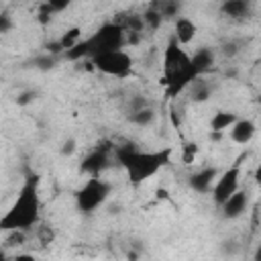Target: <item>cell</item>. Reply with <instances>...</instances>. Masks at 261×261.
I'll return each mask as SVG.
<instances>
[{
	"label": "cell",
	"mask_w": 261,
	"mask_h": 261,
	"mask_svg": "<svg viewBox=\"0 0 261 261\" xmlns=\"http://www.w3.org/2000/svg\"><path fill=\"white\" fill-rule=\"evenodd\" d=\"M41 220V198H39V177L37 175H27L22 188L18 190L16 200L4 212L0 218V230L4 232H27L35 228Z\"/></svg>",
	"instance_id": "cell-1"
},
{
	"label": "cell",
	"mask_w": 261,
	"mask_h": 261,
	"mask_svg": "<svg viewBox=\"0 0 261 261\" xmlns=\"http://www.w3.org/2000/svg\"><path fill=\"white\" fill-rule=\"evenodd\" d=\"M114 159L120 163L133 184H143L145 179L153 177L163 165L171 159V149H159V151H141L137 145L126 143L114 147Z\"/></svg>",
	"instance_id": "cell-2"
},
{
	"label": "cell",
	"mask_w": 261,
	"mask_h": 261,
	"mask_svg": "<svg viewBox=\"0 0 261 261\" xmlns=\"http://www.w3.org/2000/svg\"><path fill=\"white\" fill-rule=\"evenodd\" d=\"M194 80H198V75L192 67V55H188L181 45L171 39L163 51V82L167 86V94L171 98L177 96L190 88Z\"/></svg>",
	"instance_id": "cell-3"
},
{
	"label": "cell",
	"mask_w": 261,
	"mask_h": 261,
	"mask_svg": "<svg viewBox=\"0 0 261 261\" xmlns=\"http://www.w3.org/2000/svg\"><path fill=\"white\" fill-rule=\"evenodd\" d=\"M124 45H126L124 24L122 22H104L94 35H90L80 45H75L71 51H67L65 53V59H69V61H80L84 57L92 59L96 55L122 49Z\"/></svg>",
	"instance_id": "cell-4"
},
{
	"label": "cell",
	"mask_w": 261,
	"mask_h": 261,
	"mask_svg": "<svg viewBox=\"0 0 261 261\" xmlns=\"http://www.w3.org/2000/svg\"><path fill=\"white\" fill-rule=\"evenodd\" d=\"M112 186L104 181L102 177H88L82 188L75 192V208L82 214H92L96 212L110 196Z\"/></svg>",
	"instance_id": "cell-5"
},
{
	"label": "cell",
	"mask_w": 261,
	"mask_h": 261,
	"mask_svg": "<svg viewBox=\"0 0 261 261\" xmlns=\"http://www.w3.org/2000/svg\"><path fill=\"white\" fill-rule=\"evenodd\" d=\"M90 61L100 73L110 75V77L122 80V77H128L133 73V57L124 49H116V51H108V53L96 55Z\"/></svg>",
	"instance_id": "cell-6"
},
{
	"label": "cell",
	"mask_w": 261,
	"mask_h": 261,
	"mask_svg": "<svg viewBox=\"0 0 261 261\" xmlns=\"http://www.w3.org/2000/svg\"><path fill=\"white\" fill-rule=\"evenodd\" d=\"M241 190V167L232 165L226 171H222L212 188V200L216 206H222L234 192Z\"/></svg>",
	"instance_id": "cell-7"
},
{
	"label": "cell",
	"mask_w": 261,
	"mask_h": 261,
	"mask_svg": "<svg viewBox=\"0 0 261 261\" xmlns=\"http://www.w3.org/2000/svg\"><path fill=\"white\" fill-rule=\"evenodd\" d=\"M114 157V147H96L94 151H90L84 161H82V171L88 173L90 177H100V173L110 165Z\"/></svg>",
	"instance_id": "cell-8"
},
{
	"label": "cell",
	"mask_w": 261,
	"mask_h": 261,
	"mask_svg": "<svg viewBox=\"0 0 261 261\" xmlns=\"http://www.w3.org/2000/svg\"><path fill=\"white\" fill-rule=\"evenodd\" d=\"M247 208H249V192L241 188L239 192H234V194L220 206V214H222V218H226V220H234V218L243 216V214L247 212Z\"/></svg>",
	"instance_id": "cell-9"
},
{
	"label": "cell",
	"mask_w": 261,
	"mask_h": 261,
	"mask_svg": "<svg viewBox=\"0 0 261 261\" xmlns=\"http://www.w3.org/2000/svg\"><path fill=\"white\" fill-rule=\"evenodd\" d=\"M216 179H218V171H216V167H202V169H198L196 173L190 175L188 184H190V188H192L194 192H198V194H206V192H212Z\"/></svg>",
	"instance_id": "cell-10"
},
{
	"label": "cell",
	"mask_w": 261,
	"mask_h": 261,
	"mask_svg": "<svg viewBox=\"0 0 261 261\" xmlns=\"http://www.w3.org/2000/svg\"><path fill=\"white\" fill-rule=\"evenodd\" d=\"M198 35V24L190 16H177L173 22V39L184 47L190 45Z\"/></svg>",
	"instance_id": "cell-11"
},
{
	"label": "cell",
	"mask_w": 261,
	"mask_h": 261,
	"mask_svg": "<svg viewBox=\"0 0 261 261\" xmlns=\"http://www.w3.org/2000/svg\"><path fill=\"white\" fill-rule=\"evenodd\" d=\"M257 133V126L253 120L249 118H239L230 128H228V135H230V141L237 143V145H249L253 141Z\"/></svg>",
	"instance_id": "cell-12"
},
{
	"label": "cell",
	"mask_w": 261,
	"mask_h": 261,
	"mask_svg": "<svg viewBox=\"0 0 261 261\" xmlns=\"http://www.w3.org/2000/svg\"><path fill=\"white\" fill-rule=\"evenodd\" d=\"M214 61H216V55H214V51L210 47H202L192 55V67H194L198 77H202L206 71H210Z\"/></svg>",
	"instance_id": "cell-13"
},
{
	"label": "cell",
	"mask_w": 261,
	"mask_h": 261,
	"mask_svg": "<svg viewBox=\"0 0 261 261\" xmlns=\"http://www.w3.org/2000/svg\"><path fill=\"white\" fill-rule=\"evenodd\" d=\"M220 12L226 16V18H232V20H241L245 16H249L251 12V4L247 0H226L220 4Z\"/></svg>",
	"instance_id": "cell-14"
},
{
	"label": "cell",
	"mask_w": 261,
	"mask_h": 261,
	"mask_svg": "<svg viewBox=\"0 0 261 261\" xmlns=\"http://www.w3.org/2000/svg\"><path fill=\"white\" fill-rule=\"evenodd\" d=\"M237 120H239V116H237L232 110H218V112H214L212 118H210V130H212L214 135H220V133L228 130Z\"/></svg>",
	"instance_id": "cell-15"
},
{
	"label": "cell",
	"mask_w": 261,
	"mask_h": 261,
	"mask_svg": "<svg viewBox=\"0 0 261 261\" xmlns=\"http://www.w3.org/2000/svg\"><path fill=\"white\" fill-rule=\"evenodd\" d=\"M82 41H84V39H82V29H80V27H71V29H67V31L57 39V43H59L63 55H65L67 51H71L75 45H80Z\"/></svg>",
	"instance_id": "cell-16"
},
{
	"label": "cell",
	"mask_w": 261,
	"mask_h": 261,
	"mask_svg": "<svg viewBox=\"0 0 261 261\" xmlns=\"http://www.w3.org/2000/svg\"><path fill=\"white\" fill-rule=\"evenodd\" d=\"M190 92H192V100H194V102H206V100L210 98V94H212V88H210V84H208L206 80L198 77V80L192 82Z\"/></svg>",
	"instance_id": "cell-17"
},
{
	"label": "cell",
	"mask_w": 261,
	"mask_h": 261,
	"mask_svg": "<svg viewBox=\"0 0 261 261\" xmlns=\"http://www.w3.org/2000/svg\"><path fill=\"white\" fill-rule=\"evenodd\" d=\"M155 116H157L155 110H153L151 106H145V108H139V110L130 112V114H128V120H130L133 124H137V126H149V124H153Z\"/></svg>",
	"instance_id": "cell-18"
},
{
	"label": "cell",
	"mask_w": 261,
	"mask_h": 261,
	"mask_svg": "<svg viewBox=\"0 0 261 261\" xmlns=\"http://www.w3.org/2000/svg\"><path fill=\"white\" fill-rule=\"evenodd\" d=\"M143 20H145V27L157 29V27L163 22V16H161V14H159V10L153 6V8H149V10L143 14Z\"/></svg>",
	"instance_id": "cell-19"
},
{
	"label": "cell",
	"mask_w": 261,
	"mask_h": 261,
	"mask_svg": "<svg viewBox=\"0 0 261 261\" xmlns=\"http://www.w3.org/2000/svg\"><path fill=\"white\" fill-rule=\"evenodd\" d=\"M155 8L159 10V14L163 16V18H171V16H175L177 18V4L175 2H163V4H155Z\"/></svg>",
	"instance_id": "cell-20"
},
{
	"label": "cell",
	"mask_w": 261,
	"mask_h": 261,
	"mask_svg": "<svg viewBox=\"0 0 261 261\" xmlns=\"http://www.w3.org/2000/svg\"><path fill=\"white\" fill-rule=\"evenodd\" d=\"M33 63H35V67H39V69H51V67H55V55H41V57H35L33 59Z\"/></svg>",
	"instance_id": "cell-21"
},
{
	"label": "cell",
	"mask_w": 261,
	"mask_h": 261,
	"mask_svg": "<svg viewBox=\"0 0 261 261\" xmlns=\"http://www.w3.org/2000/svg\"><path fill=\"white\" fill-rule=\"evenodd\" d=\"M35 98H37V92H33V90L20 92V94H18V98H16V104H18V106H27V104H31Z\"/></svg>",
	"instance_id": "cell-22"
},
{
	"label": "cell",
	"mask_w": 261,
	"mask_h": 261,
	"mask_svg": "<svg viewBox=\"0 0 261 261\" xmlns=\"http://www.w3.org/2000/svg\"><path fill=\"white\" fill-rule=\"evenodd\" d=\"M39 237H41V241H43L45 245H49V243L55 239V234H53L51 226H43V228H39Z\"/></svg>",
	"instance_id": "cell-23"
},
{
	"label": "cell",
	"mask_w": 261,
	"mask_h": 261,
	"mask_svg": "<svg viewBox=\"0 0 261 261\" xmlns=\"http://www.w3.org/2000/svg\"><path fill=\"white\" fill-rule=\"evenodd\" d=\"M12 27V18L6 12H0V33H8Z\"/></svg>",
	"instance_id": "cell-24"
},
{
	"label": "cell",
	"mask_w": 261,
	"mask_h": 261,
	"mask_svg": "<svg viewBox=\"0 0 261 261\" xmlns=\"http://www.w3.org/2000/svg\"><path fill=\"white\" fill-rule=\"evenodd\" d=\"M73 151H75V141H73V139H67V141L61 145V155L67 157V155H71Z\"/></svg>",
	"instance_id": "cell-25"
},
{
	"label": "cell",
	"mask_w": 261,
	"mask_h": 261,
	"mask_svg": "<svg viewBox=\"0 0 261 261\" xmlns=\"http://www.w3.org/2000/svg\"><path fill=\"white\" fill-rule=\"evenodd\" d=\"M237 51H239V49H237V43H234V41H228V43L222 45V53L228 55V57H232Z\"/></svg>",
	"instance_id": "cell-26"
},
{
	"label": "cell",
	"mask_w": 261,
	"mask_h": 261,
	"mask_svg": "<svg viewBox=\"0 0 261 261\" xmlns=\"http://www.w3.org/2000/svg\"><path fill=\"white\" fill-rule=\"evenodd\" d=\"M12 261H37V257L31 255V253H16V255L12 257Z\"/></svg>",
	"instance_id": "cell-27"
},
{
	"label": "cell",
	"mask_w": 261,
	"mask_h": 261,
	"mask_svg": "<svg viewBox=\"0 0 261 261\" xmlns=\"http://www.w3.org/2000/svg\"><path fill=\"white\" fill-rule=\"evenodd\" d=\"M253 179H255V184L257 186H261V163L255 167V173H253Z\"/></svg>",
	"instance_id": "cell-28"
},
{
	"label": "cell",
	"mask_w": 261,
	"mask_h": 261,
	"mask_svg": "<svg viewBox=\"0 0 261 261\" xmlns=\"http://www.w3.org/2000/svg\"><path fill=\"white\" fill-rule=\"evenodd\" d=\"M253 261H261V243L257 245V249H255V253H253Z\"/></svg>",
	"instance_id": "cell-29"
},
{
	"label": "cell",
	"mask_w": 261,
	"mask_h": 261,
	"mask_svg": "<svg viewBox=\"0 0 261 261\" xmlns=\"http://www.w3.org/2000/svg\"><path fill=\"white\" fill-rule=\"evenodd\" d=\"M2 261H12V257H10V259H8V257H4V259H2Z\"/></svg>",
	"instance_id": "cell-30"
}]
</instances>
